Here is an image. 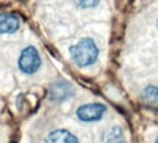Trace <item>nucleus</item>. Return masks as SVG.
I'll return each mask as SVG.
<instances>
[{
  "instance_id": "39448f33",
  "label": "nucleus",
  "mask_w": 158,
  "mask_h": 143,
  "mask_svg": "<svg viewBox=\"0 0 158 143\" xmlns=\"http://www.w3.org/2000/svg\"><path fill=\"white\" fill-rule=\"evenodd\" d=\"M45 143H79V140L73 133H70L69 130L57 129V130H53L51 133H48Z\"/></svg>"
},
{
  "instance_id": "f257e3e1",
  "label": "nucleus",
  "mask_w": 158,
  "mask_h": 143,
  "mask_svg": "<svg viewBox=\"0 0 158 143\" xmlns=\"http://www.w3.org/2000/svg\"><path fill=\"white\" fill-rule=\"evenodd\" d=\"M70 57L79 67H88L98 58V47L92 38H82L70 47Z\"/></svg>"
},
{
  "instance_id": "20e7f679",
  "label": "nucleus",
  "mask_w": 158,
  "mask_h": 143,
  "mask_svg": "<svg viewBox=\"0 0 158 143\" xmlns=\"http://www.w3.org/2000/svg\"><path fill=\"white\" fill-rule=\"evenodd\" d=\"M21 21L16 15L0 13V34H13L19 29Z\"/></svg>"
},
{
  "instance_id": "7ed1b4c3",
  "label": "nucleus",
  "mask_w": 158,
  "mask_h": 143,
  "mask_svg": "<svg viewBox=\"0 0 158 143\" xmlns=\"http://www.w3.org/2000/svg\"><path fill=\"white\" fill-rule=\"evenodd\" d=\"M106 111H107V108L102 104H85L76 109V117L84 123H94V121L101 120L102 115L106 114Z\"/></svg>"
},
{
  "instance_id": "9d476101",
  "label": "nucleus",
  "mask_w": 158,
  "mask_h": 143,
  "mask_svg": "<svg viewBox=\"0 0 158 143\" xmlns=\"http://www.w3.org/2000/svg\"><path fill=\"white\" fill-rule=\"evenodd\" d=\"M157 143H158V139H157Z\"/></svg>"
},
{
  "instance_id": "f03ea898",
  "label": "nucleus",
  "mask_w": 158,
  "mask_h": 143,
  "mask_svg": "<svg viewBox=\"0 0 158 143\" xmlns=\"http://www.w3.org/2000/svg\"><path fill=\"white\" fill-rule=\"evenodd\" d=\"M18 64H19V69L22 70L23 73L34 74L40 69V66H41V57H40L37 48L35 47L23 48L21 56H19Z\"/></svg>"
},
{
  "instance_id": "423d86ee",
  "label": "nucleus",
  "mask_w": 158,
  "mask_h": 143,
  "mask_svg": "<svg viewBox=\"0 0 158 143\" xmlns=\"http://www.w3.org/2000/svg\"><path fill=\"white\" fill-rule=\"evenodd\" d=\"M50 93L54 101H63V99H66L68 97L72 95V86L64 80H59V82L51 85Z\"/></svg>"
},
{
  "instance_id": "6e6552de",
  "label": "nucleus",
  "mask_w": 158,
  "mask_h": 143,
  "mask_svg": "<svg viewBox=\"0 0 158 143\" xmlns=\"http://www.w3.org/2000/svg\"><path fill=\"white\" fill-rule=\"evenodd\" d=\"M107 143H126L124 142V136H123V130L120 127H114L110 132L107 133V137H106Z\"/></svg>"
},
{
  "instance_id": "0eeeda50",
  "label": "nucleus",
  "mask_w": 158,
  "mask_h": 143,
  "mask_svg": "<svg viewBox=\"0 0 158 143\" xmlns=\"http://www.w3.org/2000/svg\"><path fill=\"white\" fill-rule=\"evenodd\" d=\"M142 101L147 104L148 107L158 108V88L154 85H148L142 91Z\"/></svg>"
},
{
  "instance_id": "1a4fd4ad",
  "label": "nucleus",
  "mask_w": 158,
  "mask_h": 143,
  "mask_svg": "<svg viewBox=\"0 0 158 143\" xmlns=\"http://www.w3.org/2000/svg\"><path fill=\"white\" fill-rule=\"evenodd\" d=\"M75 3L78 6H81V7H94V6H97L98 3H100V0H75Z\"/></svg>"
}]
</instances>
